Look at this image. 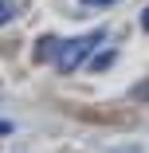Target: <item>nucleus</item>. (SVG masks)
<instances>
[{
  "label": "nucleus",
  "instance_id": "1",
  "mask_svg": "<svg viewBox=\"0 0 149 153\" xmlns=\"http://www.w3.org/2000/svg\"><path fill=\"white\" fill-rule=\"evenodd\" d=\"M102 39H106V32H90V36H75V39L55 43V47H59V51H55V67H59V71H75Z\"/></svg>",
  "mask_w": 149,
  "mask_h": 153
},
{
  "label": "nucleus",
  "instance_id": "2",
  "mask_svg": "<svg viewBox=\"0 0 149 153\" xmlns=\"http://www.w3.org/2000/svg\"><path fill=\"white\" fill-rule=\"evenodd\" d=\"M110 63H114V51H102L98 59H90V71H106Z\"/></svg>",
  "mask_w": 149,
  "mask_h": 153
},
{
  "label": "nucleus",
  "instance_id": "3",
  "mask_svg": "<svg viewBox=\"0 0 149 153\" xmlns=\"http://www.w3.org/2000/svg\"><path fill=\"white\" fill-rule=\"evenodd\" d=\"M16 16V8H12V0H0V24H8Z\"/></svg>",
  "mask_w": 149,
  "mask_h": 153
},
{
  "label": "nucleus",
  "instance_id": "4",
  "mask_svg": "<svg viewBox=\"0 0 149 153\" xmlns=\"http://www.w3.org/2000/svg\"><path fill=\"white\" fill-rule=\"evenodd\" d=\"M82 4H86V8H110L114 0H82Z\"/></svg>",
  "mask_w": 149,
  "mask_h": 153
},
{
  "label": "nucleus",
  "instance_id": "5",
  "mask_svg": "<svg viewBox=\"0 0 149 153\" xmlns=\"http://www.w3.org/2000/svg\"><path fill=\"white\" fill-rule=\"evenodd\" d=\"M4 134H12V122H4V118H0V137H4Z\"/></svg>",
  "mask_w": 149,
  "mask_h": 153
},
{
  "label": "nucleus",
  "instance_id": "6",
  "mask_svg": "<svg viewBox=\"0 0 149 153\" xmlns=\"http://www.w3.org/2000/svg\"><path fill=\"white\" fill-rule=\"evenodd\" d=\"M141 27H145V32H149V8L141 12Z\"/></svg>",
  "mask_w": 149,
  "mask_h": 153
}]
</instances>
